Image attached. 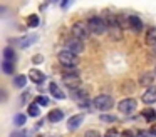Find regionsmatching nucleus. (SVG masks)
Wrapping results in <instances>:
<instances>
[{"mask_svg":"<svg viewBox=\"0 0 156 137\" xmlns=\"http://www.w3.org/2000/svg\"><path fill=\"white\" fill-rule=\"evenodd\" d=\"M154 74H156V67H154Z\"/></svg>","mask_w":156,"mask_h":137,"instance_id":"72a5a7b5","label":"nucleus"},{"mask_svg":"<svg viewBox=\"0 0 156 137\" xmlns=\"http://www.w3.org/2000/svg\"><path fill=\"white\" fill-rule=\"evenodd\" d=\"M35 40H37V37H35V35H29V37H20V39H15L14 43H17L19 47L25 49V47H30Z\"/></svg>","mask_w":156,"mask_h":137,"instance_id":"1a4fd4ad","label":"nucleus"},{"mask_svg":"<svg viewBox=\"0 0 156 137\" xmlns=\"http://www.w3.org/2000/svg\"><path fill=\"white\" fill-rule=\"evenodd\" d=\"M143 117H144L148 122H153V120L156 119V112L153 109H144L143 110Z\"/></svg>","mask_w":156,"mask_h":137,"instance_id":"aec40b11","label":"nucleus"},{"mask_svg":"<svg viewBox=\"0 0 156 137\" xmlns=\"http://www.w3.org/2000/svg\"><path fill=\"white\" fill-rule=\"evenodd\" d=\"M29 79L32 80V82H35V84H42L45 80V75L41 72V70H37V69H32L30 72H29Z\"/></svg>","mask_w":156,"mask_h":137,"instance_id":"f8f14e48","label":"nucleus"},{"mask_svg":"<svg viewBox=\"0 0 156 137\" xmlns=\"http://www.w3.org/2000/svg\"><path fill=\"white\" fill-rule=\"evenodd\" d=\"M4 60H9V62L15 63V52L12 47H5L4 49Z\"/></svg>","mask_w":156,"mask_h":137,"instance_id":"a211bd4d","label":"nucleus"},{"mask_svg":"<svg viewBox=\"0 0 156 137\" xmlns=\"http://www.w3.org/2000/svg\"><path fill=\"white\" fill-rule=\"evenodd\" d=\"M121 137H134V134H133V130H122Z\"/></svg>","mask_w":156,"mask_h":137,"instance_id":"7c9ffc66","label":"nucleus"},{"mask_svg":"<svg viewBox=\"0 0 156 137\" xmlns=\"http://www.w3.org/2000/svg\"><path fill=\"white\" fill-rule=\"evenodd\" d=\"M84 120V114H77V115H72L71 119H67V127L71 130L77 129L79 125H81V122Z\"/></svg>","mask_w":156,"mask_h":137,"instance_id":"9d476101","label":"nucleus"},{"mask_svg":"<svg viewBox=\"0 0 156 137\" xmlns=\"http://www.w3.org/2000/svg\"><path fill=\"white\" fill-rule=\"evenodd\" d=\"M71 97L76 100H86L87 99V90L81 89V87H77V89H72L71 90Z\"/></svg>","mask_w":156,"mask_h":137,"instance_id":"4468645a","label":"nucleus"},{"mask_svg":"<svg viewBox=\"0 0 156 137\" xmlns=\"http://www.w3.org/2000/svg\"><path fill=\"white\" fill-rule=\"evenodd\" d=\"M24 122H25V117L22 115V114H19V115L15 117V124H17V125H22Z\"/></svg>","mask_w":156,"mask_h":137,"instance_id":"cd10ccee","label":"nucleus"},{"mask_svg":"<svg viewBox=\"0 0 156 137\" xmlns=\"http://www.w3.org/2000/svg\"><path fill=\"white\" fill-rule=\"evenodd\" d=\"M84 137H101V134H99L98 130H87V132L84 134Z\"/></svg>","mask_w":156,"mask_h":137,"instance_id":"bb28decb","label":"nucleus"},{"mask_svg":"<svg viewBox=\"0 0 156 137\" xmlns=\"http://www.w3.org/2000/svg\"><path fill=\"white\" fill-rule=\"evenodd\" d=\"M2 70H4L5 74H12V72H14V62L4 60V62H2Z\"/></svg>","mask_w":156,"mask_h":137,"instance_id":"412c9836","label":"nucleus"},{"mask_svg":"<svg viewBox=\"0 0 156 137\" xmlns=\"http://www.w3.org/2000/svg\"><path fill=\"white\" fill-rule=\"evenodd\" d=\"M62 82H64L71 90L77 89V87H81V75L72 69H66V74L62 75Z\"/></svg>","mask_w":156,"mask_h":137,"instance_id":"f03ea898","label":"nucleus"},{"mask_svg":"<svg viewBox=\"0 0 156 137\" xmlns=\"http://www.w3.org/2000/svg\"><path fill=\"white\" fill-rule=\"evenodd\" d=\"M57 59H59V63L64 65L66 69H72V67L77 65V55H76L74 52H71V50H67V49L61 50V52L57 53Z\"/></svg>","mask_w":156,"mask_h":137,"instance_id":"f257e3e1","label":"nucleus"},{"mask_svg":"<svg viewBox=\"0 0 156 137\" xmlns=\"http://www.w3.org/2000/svg\"><path fill=\"white\" fill-rule=\"evenodd\" d=\"M143 102L144 104H154L156 102V87H149L143 95Z\"/></svg>","mask_w":156,"mask_h":137,"instance_id":"9b49d317","label":"nucleus"},{"mask_svg":"<svg viewBox=\"0 0 156 137\" xmlns=\"http://www.w3.org/2000/svg\"><path fill=\"white\" fill-rule=\"evenodd\" d=\"M153 80H154V74H151V72H144L141 77H139V85L148 87V85H151V84H153Z\"/></svg>","mask_w":156,"mask_h":137,"instance_id":"2eb2a0df","label":"nucleus"},{"mask_svg":"<svg viewBox=\"0 0 156 137\" xmlns=\"http://www.w3.org/2000/svg\"><path fill=\"white\" fill-rule=\"evenodd\" d=\"M104 137H119V134H118V130H116V129H109L108 132L104 134Z\"/></svg>","mask_w":156,"mask_h":137,"instance_id":"393cba45","label":"nucleus"},{"mask_svg":"<svg viewBox=\"0 0 156 137\" xmlns=\"http://www.w3.org/2000/svg\"><path fill=\"white\" fill-rule=\"evenodd\" d=\"M42 60H44V57H42L41 53H37V55L32 57V62H34V63H42Z\"/></svg>","mask_w":156,"mask_h":137,"instance_id":"c85d7f7f","label":"nucleus"},{"mask_svg":"<svg viewBox=\"0 0 156 137\" xmlns=\"http://www.w3.org/2000/svg\"><path fill=\"white\" fill-rule=\"evenodd\" d=\"M92 105L99 110H109L112 107V97L108 95V94H101V95L94 97L92 100Z\"/></svg>","mask_w":156,"mask_h":137,"instance_id":"39448f33","label":"nucleus"},{"mask_svg":"<svg viewBox=\"0 0 156 137\" xmlns=\"http://www.w3.org/2000/svg\"><path fill=\"white\" fill-rule=\"evenodd\" d=\"M49 90H51V94H52V95H54V99H64V92H62V90L61 89H59V85H57V84H54V82H52L51 84V85H49Z\"/></svg>","mask_w":156,"mask_h":137,"instance_id":"dca6fc26","label":"nucleus"},{"mask_svg":"<svg viewBox=\"0 0 156 137\" xmlns=\"http://www.w3.org/2000/svg\"><path fill=\"white\" fill-rule=\"evenodd\" d=\"M69 3H71V0H62V9H67Z\"/></svg>","mask_w":156,"mask_h":137,"instance_id":"2f4dec72","label":"nucleus"},{"mask_svg":"<svg viewBox=\"0 0 156 137\" xmlns=\"http://www.w3.org/2000/svg\"><path fill=\"white\" fill-rule=\"evenodd\" d=\"M62 117H64V114L59 109H54V110L49 112V120H51V122H59V120H62Z\"/></svg>","mask_w":156,"mask_h":137,"instance_id":"f3484780","label":"nucleus"},{"mask_svg":"<svg viewBox=\"0 0 156 137\" xmlns=\"http://www.w3.org/2000/svg\"><path fill=\"white\" fill-rule=\"evenodd\" d=\"M35 104H39V105H47L49 104V99L45 95H39L37 99H35Z\"/></svg>","mask_w":156,"mask_h":137,"instance_id":"b1692460","label":"nucleus"},{"mask_svg":"<svg viewBox=\"0 0 156 137\" xmlns=\"http://www.w3.org/2000/svg\"><path fill=\"white\" fill-rule=\"evenodd\" d=\"M128 25L134 33H139L143 30V22H141V19L136 17V15H129L128 17Z\"/></svg>","mask_w":156,"mask_h":137,"instance_id":"6e6552de","label":"nucleus"},{"mask_svg":"<svg viewBox=\"0 0 156 137\" xmlns=\"http://www.w3.org/2000/svg\"><path fill=\"white\" fill-rule=\"evenodd\" d=\"M136 137H153V134H151V132H148V130H138Z\"/></svg>","mask_w":156,"mask_h":137,"instance_id":"a878e982","label":"nucleus"},{"mask_svg":"<svg viewBox=\"0 0 156 137\" xmlns=\"http://www.w3.org/2000/svg\"><path fill=\"white\" fill-rule=\"evenodd\" d=\"M66 49L71 50V52H74L76 55L81 52H84V43H82L81 39H76V37H71V39L66 40Z\"/></svg>","mask_w":156,"mask_h":137,"instance_id":"423d86ee","label":"nucleus"},{"mask_svg":"<svg viewBox=\"0 0 156 137\" xmlns=\"http://www.w3.org/2000/svg\"><path fill=\"white\" fill-rule=\"evenodd\" d=\"M39 23H41V19H39L37 15H29L27 17V25L29 27H37Z\"/></svg>","mask_w":156,"mask_h":137,"instance_id":"4be33fe9","label":"nucleus"},{"mask_svg":"<svg viewBox=\"0 0 156 137\" xmlns=\"http://www.w3.org/2000/svg\"><path fill=\"white\" fill-rule=\"evenodd\" d=\"M14 85L19 87V89L25 87V85H27V77H25V75H17V77L14 79Z\"/></svg>","mask_w":156,"mask_h":137,"instance_id":"6ab92c4d","label":"nucleus"},{"mask_svg":"<svg viewBox=\"0 0 156 137\" xmlns=\"http://www.w3.org/2000/svg\"><path fill=\"white\" fill-rule=\"evenodd\" d=\"M118 109H119V112H122V114H131L133 110L136 109V100L134 99H124V100H121V102L118 104Z\"/></svg>","mask_w":156,"mask_h":137,"instance_id":"0eeeda50","label":"nucleus"},{"mask_svg":"<svg viewBox=\"0 0 156 137\" xmlns=\"http://www.w3.org/2000/svg\"><path fill=\"white\" fill-rule=\"evenodd\" d=\"M101 120H104V122H114L116 117H112V115H101Z\"/></svg>","mask_w":156,"mask_h":137,"instance_id":"c756f323","label":"nucleus"},{"mask_svg":"<svg viewBox=\"0 0 156 137\" xmlns=\"http://www.w3.org/2000/svg\"><path fill=\"white\" fill-rule=\"evenodd\" d=\"M146 43L149 47H153V49H156V29L154 27L148 29V32H146Z\"/></svg>","mask_w":156,"mask_h":137,"instance_id":"ddd939ff","label":"nucleus"},{"mask_svg":"<svg viewBox=\"0 0 156 137\" xmlns=\"http://www.w3.org/2000/svg\"><path fill=\"white\" fill-rule=\"evenodd\" d=\"M149 132H151L153 135H156V125H151V130H149Z\"/></svg>","mask_w":156,"mask_h":137,"instance_id":"473e14b6","label":"nucleus"},{"mask_svg":"<svg viewBox=\"0 0 156 137\" xmlns=\"http://www.w3.org/2000/svg\"><path fill=\"white\" fill-rule=\"evenodd\" d=\"M39 112H41V109H39V104H32V105H29V115L37 117Z\"/></svg>","mask_w":156,"mask_h":137,"instance_id":"5701e85b","label":"nucleus"},{"mask_svg":"<svg viewBox=\"0 0 156 137\" xmlns=\"http://www.w3.org/2000/svg\"><path fill=\"white\" fill-rule=\"evenodd\" d=\"M71 32H72V37L81 39V40L87 39V37L91 35V29H89V25H87V23H84V22H76L74 25H72Z\"/></svg>","mask_w":156,"mask_h":137,"instance_id":"20e7f679","label":"nucleus"},{"mask_svg":"<svg viewBox=\"0 0 156 137\" xmlns=\"http://www.w3.org/2000/svg\"><path fill=\"white\" fill-rule=\"evenodd\" d=\"M87 25H89V29H91V32H94L96 35H102V33H106V30H108V23H106L101 17H96V15L87 20Z\"/></svg>","mask_w":156,"mask_h":137,"instance_id":"7ed1b4c3","label":"nucleus"}]
</instances>
